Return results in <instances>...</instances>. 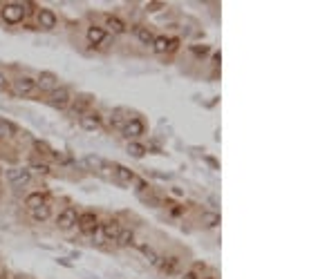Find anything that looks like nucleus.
Listing matches in <instances>:
<instances>
[{"label":"nucleus","instance_id":"1","mask_svg":"<svg viewBox=\"0 0 336 279\" xmlns=\"http://www.w3.org/2000/svg\"><path fill=\"white\" fill-rule=\"evenodd\" d=\"M0 18H3L5 25H21L23 18H25V5L23 3H5L0 5Z\"/></svg>","mask_w":336,"mask_h":279},{"label":"nucleus","instance_id":"2","mask_svg":"<svg viewBox=\"0 0 336 279\" xmlns=\"http://www.w3.org/2000/svg\"><path fill=\"white\" fill-rule=\"evenodd\" d=\"M144 132H146V125L137 116H128V121L124 123V127H121V134H124L128 141L139 139V136H144Z\"/></svg>","mask_w":336,"mask_h":279},{"label":"nucleus","instance_id":"3","mask_svg":"<svg viewBox=\"0 0 336 279\" xmlns=\"http://www.w3.org/2000/svg\"><path fill=\"white\" fill-rule=\"evenodd\" d=\"M76 228L83 234H88V237H94L96 230H99V219H96L94 212H83V214H78V219H76Z\"/></svg>","mask_w":336,"mask_h":279},{"label":"nucleus","instance_id":"4","mask_svg":"<svg viewBox=\"0 0 336 279\" xmlns=\"http://www.w3.org/2000/svg\"><path fill=\"white\" fill-rule=\"evenodd\" d=\"M47 103H50L52 108H56V110H65L67 105L72 103L70 90H67V88H56V90H52L50 94H47Z\"/></svg>","mask_w":336,"mask_h":279},{"label":"nucleus","instance_id":"5","mask_svg":"<svg viewBox=\"0 0 336 279\" xmlns=\"http://www.w3.org/2000/svg\"><path fill=\"white\" fill-rule=\"evenodd\" d=\"M7 181L16 188H23L32 181V170L29 167H9L7 170Z\"/></svg>","mask_w":336,"mask_h":279},{"label":"nucleus","instance_id":"6","mask_svg":"<svg viewBox=\"0 0 336 279\" xmlns=\"http://www.w3.org/2000/svg\"><path fill=\"white\" fill-rule=\"evenodd\" d=\"M76 219H78L76 210L72 208V206H67V208H63V210L58 212V217H56V226L61 228V230H70V228L76 226Z\"/></svg>","mask_w":336,"mask_h":279},{"label":"nucleus","instance_id":"7","mask_svg":"<svg viewBox=\"0 0 336 279\" xmlns=\"http://www.w3.org/2000/svg\"><path fill=\"white\" fill-rule=\"evenodd\" d=\"M78 123H81L83 130H88V132H94V130H99L103 125V116L99 112H85V114L78 116Z\"/></svg>","mask_w":336,"mask_h":279},{"label":"nucleus","instance_id":"8","mask_svg":"<svg viewBox=\"0 0 336 279\" xmlns=\"http://www.w3.org/2000/svg\"><path fill=\"white\" fill-rule=\"evenodd\" d=\"M14 92L18 96H29L36 92V78L32 76H18L14 80Z\"/></svg>","mask_w":336,"mask_h":279},{"label":"nucleus","instance_id":"9","mask_svg":"<svg viewBox=\"0 0 336 279\" xmlns=\"http://www.w3.org/2000/svg\"><path fill=\"white\" fill-rule=\"evenodd\" d=\"M36 88H41L43 92H47L50 94L52 90L58 88V76L52 72H41L38 76H36Z\"/></svg>","mask_w":336,"mask_h":279},{"label":"nucleus","instance_id":"10","mask_svg":"<svg viewBox=\"0 0 336 279\" xmlns=\"http://www.w3.org/2000/svg\"><path fill=\"white\" fill-rule=\"evenodd\" d=\"M36 18H38V25L43 29H54L58 25V16L47 7H41L38 11H36Z\"/></svg>","mask_w":336,"mask_h":279},{"label":"nucleus","instance_id":"11","mask_svg":"<svg viewBox=\"0 0 336 279\" xmlns=\"http://www.w3.org/2000/svg\"><path fill=\"white\" fill-rule=\"evenodd\" d=\"M103 32L106 34L110 32L112 36H119V34L126 32V23L117 16H106V20H103Z\"/></svg>","mask_w":336,"mask_h":279},{"label":"nucleus","instance_id":"12","mask_svg":"<svg viewBox=\"0 0 336 279\" xmlns=\"http://www.w3.org/2000/svg\"><path fill=\"white\" fill-rule=\"evenodd\" d=\"M112 179L114 181H119V183H124V185H130L134 183V172L130 170V167H126V165H114L112 167Z\"/></svg>","mask_w":336,"mask_h":279},{"label":"nucleus","instance_id":"13","mask_svg":"<svg viewBox=\"0 0 336 279\" xmlns=\"http://www.w3.org/2000/svg\"><path fill=\"white\" fill-rule=\"evenodd\" d=\"M119 232H121V223L117 219H108V221L101 223V234L106 241H114Z\"/></svg>","mask_w":336,"mask_h":279},{"label":"nucleus","instance_id":"14","mask_svg":"<svg viewBox=\"0 0 336 279\" xmlns=\"http://www.w3.org/2000/svg\"><path fill=\"white\" fill-rule=\"evenodd\" d=\"M106 163V161H103L101 157H96V154H88V157L85 159H81V161H76V165L78 167H83V170H99V167Z\"/></svg>","mask_w":336,"mask_h":279},{"label":"nucleus","instance_id":"15","mask_svg":"<svg viewBox=\"0 0 336 279\" xmlns=\"http://www.w3.org/2000/svg\"><path fill=\"white\" fill-rule=\"evenodd\" d=\"M85 36H88L90 45H101V42L106 40V32H103V27H99V25H92V27H88Z\"/></svg>","mask_w":336,"mask_h":279},{"label":"nucleus","instance_id":"16","mask_svg":"<svg viewBox=\"0 0 336 279\" xmlns=\"http://www.w3.org/2000/svg\"><path fill=\"white\" fill-rule=\"evenodd\" d=\"M132 32H134V36H137V40L142 42V45H152V40H155V34H152L148 27H144V25L132 27Z\"/></svg>","mask_w":336,"mask_h":279},{"label":"nucleus","instance_id":"17","mask_svg":"<svg viewBox=\"0 0 336 279\" xmlns=\"http://www.w3.org/2000/svg\"><path fill=\"white\" fill-rule=\"evenodd\" d=\"M92 105V96H88V94H83V96H78L74 103H72V114H76V116H81L88 112V108Z\"/></svg>","mask_w":336,"mask_h":279},{"label":"nucleus","instance_id":"18","mask_svg":"<svg viewBox=\"0 0 336 279\" xmlns=\"http://www.w3.org/2000/svg\"><path fill=\"white\" fill-rule=\"evenodd\" d=\"M132 246L137 248V250H142L144 255H146V259H148V262H150L152 266L160 264V255H157V252L152 250V248H150L148 244H144V241H132Z\"/></svg>","mask_w":336,"mask_h":279},{"label":"nucleus","instance_id":"19","mask_svg":"<svg viewBox=\"0 0 336 279\" xmlns=\"http://www.w3.org/2000/svg\"><path fill=\"white\" fill-rule=\"evenodd\" d=\"M29 212H32V219L34 221H47L52 217V210H50L47 203H43V206H38V208H32Z\"/></svg>","mask_w":336,"mask_h":279},{"label":"nucleus","instance_id":"20","mask_svg":"<svg viewBox=\"0 0 336 279\" xmlns=\"http://www.w3.org/2000/svg\"><path fill=\"white\" fill-rule=\"evenodd\" d=\"M168 49H170V38H166V36H155V40H152V52L166 54Z\"/></svg>","mask_w":336,"mask_h":279},{"label":"nucleus","instance_id":"21","mask_svg":"<svg viewBox=\"0 0 336 279\" xmlns=\"http://www.w3.org/2000/svg\"><path fill=\"white\" fill-rule=\"evenodd\" d=\"M160 268L164 272H175L177 266H180V257H160Z\"/></svg>","mask_w":336,"mask_h":279},{"label":"nucleus","instance_id":"22","mask_svg":"<svg viewBox=\"0 0 336 279\" xmlns=\"http://www.w3.org/2000/svg\"><path fill=\"white\" fill-rule=\"evenodd\" d=\"M126 152L130 154V157L134 159H142L146 152H148V147L142 145V143H137V141H128V147H126Z\"/></svg>","mask_w":336,"mask_h":279},{"label":"nucleus","instance_id":"23","mask_svg":"<svg viewBox=\"0 0 336 279\" xmlns=\"http://www.w3.org/2000/svg\"><path fill=\"white\" fill-rule=\"evenodd\" d=\"M132 241H134V232L132 230H124V228H121V232L117 234L114 244H117L119 248H128V246H132Z\"/></svg>","mask_w":336,"mask_h":279},{"label":"nucleus","instance_id":"24","mask_svg":"<svg viewBox=\"0 0 336 279\" xmlns=\"http://www.w3.org/2000/svg\"><path fill=\"white\" fill-rule=\"evenodd\" d=\"M45 203V195L43 192H29V195L25 197V206L32 210V208H38V206H43Z\"/></svg>","mask_w":336,"mask_h":279},{"label":"nucleus","instance_id":"25","mask_svg":"<svg viewBox=\"0 0 336 279\" xmlns=\"http://www.w3.org/2000/svg\"><path fill=\"white\" fill-rule=\"evenodd\" d=\"M16 132H18V127L14 123L0 119V139H11V136H16Z\"/></svg>","mask_w":336,"mask_h":279},{"label":"nucleus","instance_id":"26","mask_svg":"<svg viewBox=\"0 0 336 279\" xmlns=\"http://www.w3.org/2000/svg\"><path fill=\"white\" fill-rule=\"evenodd\" d=\"M220 223V214L218 212H204L202 214V226L204 228H213Z\"/></svg>","mask_w":336,"mask_h":279},{"label":"nucleus","instance_id":"27","mask_svg":"<svg viewBox=\"0 0 336 279\" xmlns=\"http://www.w3.org/2000/svg\"><path fill=\"white\" fill-rule=\"evenodd\" d=\"M121 114H124L121 110H114V112H112V125H114V127H119V130L124 127V123L128 121V119L124 121V116H121Z\"/></svg>","mask_w":336,"mask_h":279},{"label":"nucleus","instance_id":"28","mask_svg":"<svg viewBox=\"0 0 336 279\" xmlns=\"http://www.w3.org/2000/svg\"><path fill=\"white\" fill-rule=\"evenodd\" d=\"M211 52V47L209 45H191V54H195V56H206V54H209Z\"/></svg>","mask_w":336,"mask_h":279},{"label":"nucleus","instance_id":"29","mask_svg":"<svg viewBox=\"0 0 336 279\" xmlns=\"http://www.w3.org/2000/svg\"><path fill=\"white\" fill-rule=\"evenodd\" d=\"M29 170H36V172H41V175H50V165H45V163H32Z\"/></svg>","mask_w":336,"mask_h":279},{"label":"nucleus","instance_id":"30","mask_svg":"<svg viewBox=\"0 0 336 279\" xmlns=\"http://www.w3.org/2000/svg\"><path fill=\"white\" fill-rule=\"evenodd\" d=\"M164 7L162 3H146V11H160Z\"/></svg>","mask_w":336,"mask_h":279},{"label":"nucleus","instance_id":"31","mask_svg":"<svg viewBox=\"0 0 336 279\" xmlns=\"http://www.w3.org/2000/svg\"><path fill=\"white\" fill-rule=\"evenodd\" d=\"M204 161H206V163H209V165L213 167V170H220V163H218V159H213V157H204Z\"/></svg>","mask_w":336,"mask_h":279},{"label":"nucleus","instance_id":"32","mask_svg":"<svg viewBox=\"0 0 336 279\" xmlns=\"http://www.w3.org/2000/svg\"><path fill=\"white\" fill-rule=\"evenodd\" d=\"M7 76H5V74L3 72H0V90H7Z\"/></svg>","mask_w":336,"mask_h":279},{"label":"nucleus","instance_id":"33","mask_svg":"<svg viewBox=\"0 0 336 279\" xmlns=\"http://www.w3.org/2000/svg\"><path fill=\"white\" fill-rule=\"evenodd\" d=\"M184 279H197V275H195V272H188V275H186Z\"/></svg>","mask_w":336,"mask_h":279},{"label":"nucleus","instance_id":"34","mask_svg":"<svg viewBox=\"0 0 336 279\" xmlns=\"http://www.w3.org/2000/svg\"><path fill=\"white\" fill-rule=\"evenodd\" d=\"M0 279H7V275H0Z\"/></svg>","mask_w":336,"mask_h":279}]
</instances>
